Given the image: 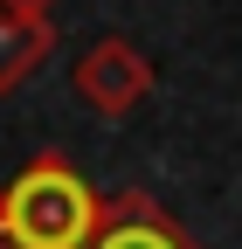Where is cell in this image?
Instances as JSON below:
<instances>
[{
  "instance_id": "cell-1",
  "label": "cell",
  "mask_w": 242,
  "mask_h": 249,
  "mask_svg": "<svg viewBox=\"0 0 242 249\" xmlns=\"http://www.w3.org/2000/svg\"><path fill=\"white\" fill-rule=\"evenodd\" d=\"M104 194L63 152H35L0 187V249H97Z\"/></svg>"
},
{
  "instance_id": "cell-2",
  "label": "cell",
  "mask_w": 242,
  "mask_h": 249,
  "mask_svg": "<svg viewBox=\"0 0 242 249\" xmlns=\"http://www.w3.org/2000/svg\"><path fill=\"white\" fill-rule=\"evenodd\" d=\"M69 83H76V97L97 111V118H132L145 97H153V83H159V76H153V62H145L138 42L104 35V42H90V49L76 55Z\"/></svg>"
},
{
  "instance_id": "cell-3",
  "label": "cell",
  "mask_w": 242,
  "mask_h": 249,
  "mask_svg": "<svg viewBox=\"0 0 242 249\" xmlns=\"http://www.w3.org/2000/svg\"><path fill=\"white\" fill-rule=\"evenodd\" d=\"M97 249H201V242L180 229L153 194L125 187V194L104 201V235H97Z\"/></svg>"
},
{
  "instance_id": "cell-4",
  "label": "cell",
  "mask_w": 242,
  "mask_h": 249,
  "mask_svg": "<svg viewBox=\"0 0 242 249\" xmlns=\"http://www.w3.org/2000/svg\"><path fill=\"white\" fill-rule=\"evenodd\" d=\"M49 49H55V21L49 14H0V97L35 76Z\"/></svg>"
},
{
  "instance_id": "cell-5",
  "label": "cell",
  "mask_w": 242,
  "mask_h": 249,
  "mask_svg": "<svg viewBox=\"0 0 242 249\" xmlns=\"http://www.w3.org/2000/svg\"><path fill=\"white\" fill-rule=\"evenodd\" d=\"M55 0H0V14H49Z\"/></svg>"
}]
</instances>
